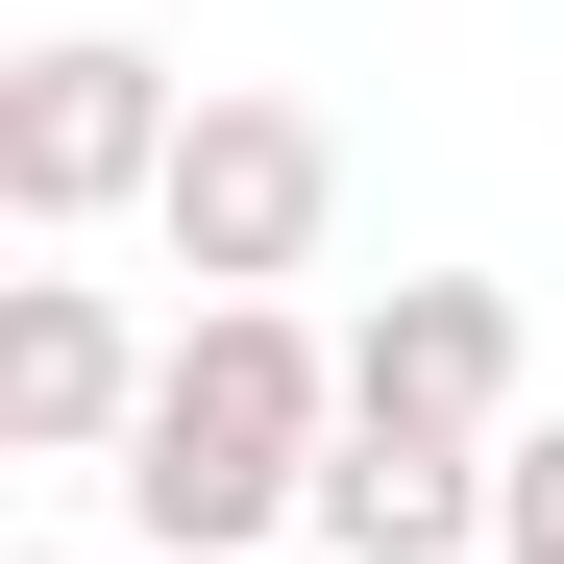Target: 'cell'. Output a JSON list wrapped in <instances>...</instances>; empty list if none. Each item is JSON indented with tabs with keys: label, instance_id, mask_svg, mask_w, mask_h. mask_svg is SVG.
<instances>
[{
	"label": "cell",
	"instance_id": "1",
	"mask_svg": "<svg viewBox=\"0 0 564 564\" xmlns=\"http://www.w3.org/2000/svg\"><path fill=\"white\" fill-rule=\"evenodd\" d=\"M319 442H344V344L295 295H197L148 368V442L99 491H123L148 564H270V540H319Z\"/></svg>",
	"mask_w": 564,
	"mask_h": 564
},
{
	"label": "cell",
	"instance_id": "2",
	"mask_svg": "<svg viewBox=\"0 0 564 564\" xmlns=\"http://www.w3.org/2000/svg\"><path fill=\"white\" fill-rule=\"evenodd\" d=\"M172 148H197V74H172L148 25H50V50H0V221H25V246L148 221Z\"/></svg>",
	"mask_w": 564,
	"mask_h": 564
},
{
	"label": "cell",
	"instance_id": "3",
	"mask_svg": "<svg viewBox=\"0 0 564 564\" xmlns=\"http://www.w3.org/2000/svg\"><path fill=\"white\" fill-rule=\"evenodd\" d=\"M319 221H344V123H319V99H270V74H197V148H172L148 246L197 270V295H295Z\"/></svg>",
	"mask_w": 564,
	"mask_h": 564
},
{
	"label": "cell",
	"instance_id": "4",
	"mask_svg": "<svg viewBox=\"0 0 564 564\" xmlns=\"http://www.w3.org/2000/svg\"><path fill=\"white\" fill-rule=\"evenodd\" d=\"M148 368L172 344H123L99 270H25V295H0V466H123L148 442Z\"/></svg>",
	"mask_w": 564,
	"mask_h": 564
},
{
	"label": "cell",
	"instance_id": "5",
	"mask_svg": "<svg viewBox=\"0 0 564 564\" xmlns=\"http://www.w3.org/2000/svg\"><path fill=\"white\" fill-rule=\"evenodd\" d=\"M344 417H417V442H516V295L491 270H393L344 319Z\"/></svg>",
	"mask_w": 564,
	"mask_h": 564
},
{
	"label": "cell",
	"instance_id": "6",
	"mask_svg": "<svg viewBox=\"0 0 564 564\" xmlns=\"http://www.w3.org/2000/svg\"><path fill=\"white\" fill-rule=\"evenodd\" d=\"M319 540H344V564H491V442L344 417V442H319Z\"/></svg>",
	"mask_w": 564,
	"mask_h": 564
},
{
	"label": "cell",
	"instance_id": "7",
	"mask_svg": "<svg viewBox=\"0 0 564 564\" xmlns=\"http://www.w3.org/2000/svg\"><path fill=\"white\" fill-rule=\"evenodd\" d=\"M491 564H564V417L491 442Z\"/></svg>",
	"mask_w": 564,
	"mask_h": 564
}]
</instances>
